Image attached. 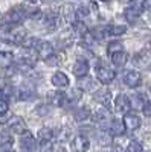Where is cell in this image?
I'll return each instance as SVG.
<instances>
[{
  "label": "cell",
  "mask_w": 151,
  "mask_h": 152,
  "mask_svg": "<svg viewBox=\"0 0 151 152\" xmlns=\"http://www.w3.org/2000/svg\"><path fill=\"white\" fill-rule=\"evenodd\" d=\"M96 78L101 84L107 85L115 79V72H113L111 67H108L105 64H101V61H99V64L96 66Z\"/></svg>",
  "instance_id": "1"
},
{
  "label": "cell",
  "mask_w": 151,
  "mask_h": 152,
  "mask_svg": "<svg viewBox=\"0 0 151 152\" xmlns=\"http://www.w3.org/2000/svg\"><path fill=\"white\" fill-rule=\"evenodd\" d=\"M24 18V11H21V8H14L6 12L5 15V26H11L14 28L17 24H20Z\"/></svg>",
  "instance_id": "2"
},
{
  "label": "cell",
  "mask_w": 151,
  "mask_h": 152,
  "mask_svg": "<svg viewBox=\"0 0 151 152\" xmlns=\"http://www.w3.org/2000/svg\"><path fill=\"white\" fill-rule=\"evenodd\" d=\"M122 81H124L125 85L134 88V87H139L141 85L142 76H141L139 72H136V70H127V72L124 73V76H122Z\"/></svg>",
  "instance_id": "3"
},
{
  "label": "cell",
  "mask_w": 151,
  "mask_h": 152,
  "mask_svg": "<svg viewBox=\"0 0 151 152\" xmlns=\"http://www.w3.org/2000/svg\"><path fill=\"white\" fill-rule=\"evenodd\" d=\"M6 123H8L9 131L14 132V134H23L24 131H26V123H24V120H23L20 116H12V117H9V120H8Z\"/></svg>",
  "instance_id": "4"
},
{
  "label": "cell",
  "mask_w": 151,
  "mask_h": 152,
  "mask_svg": "<svg viewBox=\"0 0 151 152\" xmlns=\"http://www.w3.org/2000/svg\"><path fill=\"white\" fill-rule=\"evenodd\" d=\"M35 52H37V55H38V58L46 61L50 55L55 53V50H54V46L49 41H38V44H37V47H35Z\"/></svg>",
  "instance_id": "5"
},
{
  "label": "cell",
  "mask_w": 151,
  "mask_h": 152,
  "mask_svg": "<svg viewBox=\"0 0 151 152\" xmlns=\"http://www.w3.org/2000/svg\"><path fill=\"white\" fill-rule=\"evenodd\" d=\"M115 108L118 113H122V114H127L130 110H131V102L130 99L125 96V94H118V97L115 99Z\"/></svg>",
  "instance_id": "6"
},
{
  "label": "cell",
  "mask_w": 151,
  "mask_h": 152,
  "mask_svg": "<svg viewBox=\"0 0 151 152\" xmlns=\"http://www.w3.org/2000/svg\"><path fill=\"white\" fill-rule=\"evenodd\" d=\"M20 145H21L23 151H26V152H31V151L35 149V137L32 135L31 131H24V132L21 134Z\"/></svg>",
  "instance_id": "7"
},
{
  "label": "cell",
  "mask_w": 151,
  "mask_h": 152,
  "mask_svg": "<svg viewBox=\"0 0 151 152\" xmlns=\"http://www.w3.org/2000/svg\"><path fill=\"white\" fill-rule=\"evenodd\" d=\"M89 146H90V142L84 135H77L72 140V151L73 152H84L89 149Z\"/></svg>",
  "instance_id": "8"
},
{
  "label": "cell",
  "mask_w": 151,
  "mask_h": 152,
  "mask_svg": "<svg viewBox=\"0 0 151 152\" xmlns=\"http://www.w3.org/2000/svg\"><path fill=\"white\" fill-rule=\"evenodd\" d=\"M124 123H125V128L130 129V131H136V129H139L141 128V117L137 116V114H125V117H124Z\"/></svg>",
  "instance_id": "9"
},
{
  "label": "cell",
  "mask_w": 151,
  "mask_h": 152,
  "mask_svg": "<svg viewBox=\"0 0 151 152\" xmlns=\"http://www.w3.org/2000/svg\"><path fill=\"white\" fill-rule=\"evenodd\" d=\"M47 99H49V102L52 105H55V107H63L67 102V96L63 91H49Z\"/></svg>",
  "instance_id": "10"
},
{
  "label": "cell",
  "mask_w": 151,
  "mask_h": 152,
  "mask_svg": "<svg viewBox=\"0 0 151 152\" xmlns=\"http://www.w3.org/2000/svg\"><path fill=\"white\" fill-rule=\"evenodd\" d=\"M78 87L81 88L82 91H96L98 90V84L90 78V76H82V78H80V82H78Z\"/></svg>",
  "instance_id": "11"
},
{
  "label": "cell",
  "mask_w": 151,
  "mask_h": 152,
  "mask_svg": "<svg viewBox=\"0 0 151 152\" xmlns=\"http://www.w3.org/2000/svg\"><path fill=\"white\" fill-rule=\"evenodd\" d=\"M72 72L77 78H82V76H85L87 73H89V62H87L85 59H78L77 62H75Z\"/></svg>",
  "instance_id": "12"
},
{
  "label": "cell",
  "mask_w": 151,
  "mask_h": 152,
  "mask_svg": "<svg viewBox=\"0 0 151 152\" xmlns=\"http://www.w3.org/2000/svg\"><path fill=\"white\" fill-rule=\"evenodd\" d=\"M141 12H142V6L141 5H133V6H128L127 9H125L124 15H125V18H127V21L134 23L137 18H139Z\"/></svg>",
  "instance_id": "13"
},
{
  "label": "cell",
  "mask_w": 151,
  "mask_h": 152,
  "mask_svg": "<svg viewBox=\"0 0 151 152\" xmlns=\"http://www.w3.org/2000/svg\"><path fill=\"white\" fill-rule=\"evenodd\" d=\"M95 100H96V102H99L101 105H104L105 108H108L110 104H111V93L107 90V88H102V90L96 91Z\"/></svg>",
  "instance_id": "14"
},
{
  "label": "cell",
  "mask_w": 151,
  "mask_h": 152,
  "mask_svg": "<svg viewBox=\"0 0 151 152\" xmlns=\"http://www.w3.org/2000/svg\"><path fill=\"white\" fill-rule=\"evenodd\" d=\"M95 120H96V123H98V125H99L102 129H110L111 119H110L108 113H107L105 110H101V111H98V114H96Z\"/></svg>",
  "instance_id": "15"
},
{
  "label": "cell",
  "mask_w": 151,
  "mask_h": 152,
  "mask_svg": "<svg viewBox=\"0 0 151 152\" xmlns=\"http://www.w3.org/2000/svg\"><path fill=\"white\" fill-rule=\"evenodd\" d=\"M125 129H127V128H125L124 120L111 119V123H110V132H111L113 135H122Z\"/></svg>",
  "instance_id": "16"
},
{
  "label": "cell",
  "mask_w": 151,
  "mask_h": 152,
  "mask_svg": "<svg viewBox=\"0 0 151 152\" xmlns=\"http://www.w3.org/2000/svg\"><path fill=\"white\" fill-rule=\"evenodd\" d=\"M9 40L15 44H23V41L26 40V31L24 29H12L9 32Z\"/></svg>",
  "instance_id": "17"
},
{
  "label": "cell",
  "mask_w": 151,
  "mask_h": 152,
  "mask_svg": "<svg viewBox=\"0 0 151 152\" xmlns=\"http://www.w3.org/2000/svg\"><path fill=\"white\" fill-rule=\"evenodd\" d=\"M12 64H14V53L6 52V50H2V52H0V67L8 69Z\"/></svg>",
  "instance_id": "18"
},
{
  "label": "cell",
  "mask_w": 151,
  "mask_h": 152,
  "mask_svg": "<svg viewBox=\"0 0 151 152\" xmlns=\"http://www.w3.org/2000/svg\"><path fill=\"white\" fill-rule=\"evenodd\" d=\"M52 84L55 87H67L69 85V78H67V75L66 73H63V72H57L54 73L52 76Z\"/></svg>",
  "instance_id": "19"
},
{
  "label": "cell",
  "mask_w": 151,
  "mask_h": 152,
  "mask_svg": "<svg viewBox=\"0 0 151 152\" xmlns=\"http://www.w3.org/2000/svg\"><path fill=\"white\" fill-rule=\"evenodd\" d=\"M110 58H111V62H113V64L118 66V67H121V66H125V64H127L128 55L125 53V50H121V52H116V53L110 55Z\"/></svg>",
  "instance_id": "20"
},
{
  "label": "cell",
  "mask_w": 151,
  "mask_h": 152,
  "mask_svg": "<svg viewBox=\"0 0 151 152\" xmlns=\"http://www.w3.org/2000/svg\"><path fill=\"white\" fill-rule=\"evenodd\" d=\"M17 96L20 100H31L35 97V90L32 87H20Z\"/></svg>",
  "instance_id": "21"
},
{
  "label": "cell",
  "mask_w": 151,
  "mask_h": 152,
  "mask_svg": "<svg viewBox=\"0 0 151 152\" xmlns=\"http://www.w3.org/2000/svg\"><path fill=\"white\" fill-rule=\"evenodd\" d=\"M73 117H75V120H77V122H85L87 119L90 117V110L87 108V107H81L78 110H75Z\"/></svg>",
  "instance_id": "22"
},
{
  "label": "cell",
  "mask_w": 151,
  "mask_h": 152,
  "mask_svg": "<svg viewBox=\"0 0 151 152\" xmlns=\"http://www.w3.org/2000/svg\"><path fill=\"white\" fill-rule=\"evenodd\" d=\"M38 140H40V143L52 142L54 140V131L50 128H41L38 131Z\"/></svg>",
  "instance_id": "23"
},
{
  "label": "cell",
  "mask_w": 151,
  "mask_h": 152,
  "mask_svg": "<svg viewBox=\"0 0 151 152\" xmlns=\"http://www.w3.org/2000/svg\"><path fill=\"white\" fill-rule=\"evenodd\" d=\"M61 14H63V17H64L67 21H73V20H77V12H75L73 6H70V5L63 6Z\"/></svg>",
  "instance_id": "24"
},
{
  "label": "cell",
  "mask_w": 151,
  "mask_h": 152,
  "mask_svg": "<svg viewBox=\"0 0 151 152\" xmlns=\"http://www.w3.org/2000/svg\"><path fill=\"white\" fill-rule=\"evenodd\" d=\"M12 143H14V138H12V135L6 131H2L0 132V146L2 148H11Z\"/></svg>",
  "instance_id": "25"
},
{
  "label": "cell",
  "mask_w": 151,
  "mask_h": 152,
  "mask_svg": "<svg viewBox=\"0 0 151 152\" xmlns=\"http://www.w3.org/2000/svg\"><path fill=\"white\" fill-rule=\"evenodd\" d=\"M58 26V18L55 14H47L46 15V29L47 31H55Z\"/></svg>",
  "instance_id": "26"
},
{
  "label": "cell",
  "mask_w": 151,
  "mask_h": 152,
  "mask_svg": "<svg viewBox=\"0 0 151 152\" xmlns=\"http://www.w3.org/2000/svg\"><path fill=\"white\" fill-rule=\"evenodd\" d=\"M127 32V28L125 26H121V24H115V26H110L107 29V34L113 35V37H119V35H124Z\"/></svg>",
  "instance_id": "27"
},
{
  "label": "cell",
  "mask_w": 151,
  "mask_h": 152,
  "mask_svg": "<svg viewBox=\"0 0 151 152\" xmlns=\"http://www.w3.org/2000/svg\"><path fill=\"white\" fill-rule=\"evenodd\" d=\"M121 50H124V44L121 41H111L107 47V52L108 55H113V53H116V52H121Z\"/></svg>",
  "instance_id": "28"
},
{
  "label": "cell",
  "mask_w": 151,
  "mask_h": 152,
  "mask_svg": "<svg viewBox=\"0 0 151 152\" xmlns=\"http://www.w3.org/2000/svg\"><path fill=\"white\" fill-rule=\"evenodd\" d=\"M145 102H147V99H144L142 94H134V96H133V107H134L136 110H144Z\"/></svg>",
  "instance_id": "29"
},
{
  "label": "cell",
  "mask_w": 151,
  "mask_h": 152,
  "mask_svg": "<svg viewBox=\"0 0 151 152\" xmlns=\"http://www.w3.org/2000/svg\"><path fill=\"white\" fill-rule=\"evenodd\" d=\"M127 152H142V145H141L139 142L133 140V142L128 143V146H127Z\"/></svg>",
  "instance_id": "30"
},
{
  "label": "cell",
  "mask_w": 151,
  "mask_h": 152,
  "mask_svg": "<svg viewBox=\"0 0 151 152\" xmlns=\"http://www.w3.org/2000/svg\"><path fill=\"white\" fill-rule=\"evenodd\" d=\"M46 64L47 66H57V64H60V58H58V55H50L47 59H46Z\"/></svg>",
  "instance_id": "31"
},
{
  "label": "cell",
  "mask_w": 151,
  "mask_h": 152,
  "mask_svg": "<svg viewBox=\"0 0 151 152\" xmlns=\"http://www.w3.org/2000/svg\"><path fill=\"white\" fill-rule=\"evenodd\" d=\"M35 111H37V114H38V116H46V114L49 113V107H47V105H38Z\"/></svg>",
  "instance_id": "32"
},
{
  "label": "cell",
  "mask_w": 151,
  "mask_h": 152,
  "mask_svg": "<svg viewBox=\"0 0 151 152\" xmlns=\"http://www.w3.org/2000/svg\"><path fill=\"white\" fill-rule=\"evenodd\" d=\"M147 61V55H144V53H139V55H136L134 56V64L137 62L139 66H144V62Z\"/></svg>",
  "instance_id": "33"
},
{
  "label": "cell",
  "mask_w": 151,
  "mask_h": 152,
  "mask_svg": "<svg viewBox=\"0 0 151 152\" xmlns=\"http://www.w3.org/2000/svg\"><path fill=\"white\" fill-rule=\"evenodd\" d=\"M31 18H41V11L40 9H32V11H29V14H28Z\"/></svg>",
  "instance_id": "34"
},
{
  "label": "cell",
  "mask_w": 151,
  "mask_h": 152,
  "mask_svg": "<svg viewBox=\"0 0 151 152\" xmlns=\"http://www.w3.org/2000/svg\"><path fill=\"white\" fill-rule=\"evenodd\" d=\"M110 140H111V135H107V134H102V137H98V142L102 145H108Z\"/></svg>",
  "instance_id": "35"
},
{
  "label": "cell",
  "mask_w": 151,
  "mask_h": 152,
  "mask_svg": "<svg viewBox=\"0 0 151 152\" xmlns=\"http://www.w3.org/2000/svg\"><path fill=\"white\" fill-rule=\"evenodd\" d=\"M144 113L147 114L148 117H151V100H147L145 107H144Z\"/></svg>",
  "instance_id": "36"
},
{
  "label": "cell",
  "mask_w": 151,
  "mask_h": 152,
  "mask_svg": "<svg viewBox=\"0 0 151 152\" xmlns=\"http://www.w3.org/2000/svg\"><path fill=\"white\" fill-rule=\"evenodd\" d=\"M8 111V100L0 99V113H6Z\"/></svg>",
  "instance_id": "37"
},
{
  "label": "cell",
  "mask_w": 151,
  "mask_h": 152,
  "mask_svg": "<svg viewBox=\"0 0 151 152\" xmlns=\"http://www.w3.org/2000/svg\"><path fill=\"white\" fill-rule=\"evenodd\" d=\"M8 120H9L8 111H6V113H0V123H6Z\"/></svg>",
  "instance_id": "38"
},
{
  "label": "cell",
  "mask_w": 151,
  "mask_h": 152,
  "mask_svg": "<svg viewBox=\"0 0 151 152\" xmlns=\"http://www.w3.org/2000/svg\"><path fill=\"white\" fill-rule=\"evenodd\" d=\"M144 8L151 11V0H144Z\"/></svg>",
  "instance_id": "39"
},
{
  "label": "cell",
  "mask_w": 151,
  "mask_h": 152,
  "mask_svg": "<svg viewBox=\"0 0 151 152\" xmlns=\"http://www.w3.org/2000/svg\"><path fill=\"white\" fill-rule=\"evenodd\" d=\"M26 2H28V3H32V5H34V3H37V2H38V0H26Z\"/></svg>",
  "instance_id": "40"
},
{
  "label": "cell",
  "mask_w": 151,
  "mask_h": 152,
  "mask_svg": "<svg viewBox=\"0 0 151 152\" xmlns=\"http://www.w3.org/2000/svg\"><path fill=\"white\" fill-rule=\"evenodd\" d=\"M119 2H122V3H128V2H133V0H119Z\"/></svg>",
  "instance_id": "41"
},
{
  "label": "cell",
  "mask_w": 151,
  "mask_h": 152,
  "mask_svg": "<svg viewBox=\"0 0 151 152\" xmlns=\"http://www.w3.org/2000/svg\"><path fill=\"white\" fill-rule=\"evenodd\" d=\"M5 152H17V151H12V149H6Z\"/></svg>",
  "instance_id": "42"
},
{
  "label": "cell",
  "mask_w": 151,
  "mask_h": 152,
  "mask_svg": "<svg viewBox=\"0 0 151 152\" xmlns=\"http://www.w3.org/2000/svg\"><path fill=\"white\" fill-rule=\"evenodd\" d=\"M148 46H150V47H151V38H150V41H148Z\"/></svg>",
  "instance_id": "43"
},
{
  "label": "cell",
  "mask_w": 151,
  "mask_h": 152,
  "mask_svg": "<svg viewBox=\"0 0 151 152\" xmlns=\"http://www.w3.org/2000/svg\"><path fill=\"white\" fill-rule=\"evenodd\" d=\"M102 2H108V0H102Z\"/></svg>",
  "instance_id": "44"
},
{
  "label": "cell",
  "mask_w": 151,
  "mask_h": 152,
  "mask_svg": "<svg viewBox=\"0 0 151 152\" xmlns=\"http://www.w3.org/2000/svg\"><path fill=\"white\" fill-rule=\"evenodd\" d=\"M150 72H151V66H150Z\"/></svg>",
  "instance_id": "45"
},
{
  "label": "cell",
  "mask_w": 151,
  "mask_h": 152,
  "mask_svg": "<svg viewBox=\"0 0 151 152\" xmlns=\"http://www.w3.org/2000/svg\"><path fill=\"white\" fill-rule=\"evenodd\" d=\"M0 90H2V88H0Z\"/></svg>",
  "instance_id": "46"
}]
</instances>
